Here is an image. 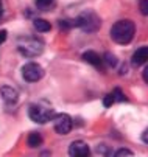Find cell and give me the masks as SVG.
Here are the masks:
<instances>
[{"label": "cell", "instance_id": "6da1fadb", "mask_svg": "<svg viewBox=\"0 0 148 157\" xmlns=\"http://www.w3.org/2000/svg\"><path fill=\"white\" fill-rule=\"evenodd\" d=\"M136 34V25L133 24V20L130 19H122L112 25L111 28V37L115 44L120 45H126L134 39Z\"/></svg>", "mask_w": 148, "mask_h": 157}, {"label": "cell", "instance_id": "7a4b0ae2", "mask_svg": "<svg viewBox=\"0 0 148 157\" xmlns=\"http://www.w3.org/2000/svg\"><path fill=\"white\" fill-rule=\"evenodd\" d=\"M55 109L49 104V103H36V104H31L30 109H28V117L39 123V124H44L47 121H52L55 118Z\"/></svg>", "mask_w": 148, "mask_h": 157}, {"label": "cell", "instance_id": "3957f363", "mask_svg": "<svg viewBox=\"0 0 148 157\" xmlns=\"http://www.w3.org/2000/svg\"><path fill=\"white\" fill-rule=\"evenodd\" d=\"M75 27L86 33H94L100 28V17L94 11H84L75 19Z\"/></svg>", "mask_w": 148, "mask_h": 157}, {"label": "cell", "instance_id": "277c9868", "mask_svg": "<svg viewBox=\"0 0 148 157\" xmlns=\"http://www.w3.org/2000/svg\"><path fill=\"white\" fill-rule=\"evenodd\" d=\"M44 50V44L36 37H25L19 40V52L27 58L39 56Z\"/></svg>", "mask_w": 148, "mask_h": 157}, {"label": "cell", "instance_id": "5b68a950", "mask_svg": "<svg viewBox=\"0 0 148 157\" xmlns=\"http://www.w3.org/2000/svg\"><path fill=\"white\" fill-rule=\"evenodd\" d=\"M22 76L27 82H36L44 76V69L36 62H28L22 67Z\"/></svg>", "mask_w": 148, "mask_h": 157}, {"label": "cell", "instance_id": "8992f818", "mask_svg": "<svg viewBox=\"0 0 148 157\" xmlns=\"http://www.w3.org/2000/svg\"><path fill=\"white\" fill-rule=\"evenodd\" d=\"M53 126H55V131L58 134L66 136V134L70 132V129L73 126V121H72L70 115H67V114H58L53 118Z\"/></svg>", "mask_w": 148, "mask_h": 157}, {"label": "cell", "instance_id": "52a82bcc", "mask_svg": "<svg viewBox=\"0 0 148 157\" xmlns=\"http://www.w3.org/2000/svg\"><path fill=\"white\" fill-rule=\"evenodd\" d=\"M69 154L72 157H88L91 154V149H89L88 143H84L81 140H75L69 146Z\"/></svg>", "mask_w": 148, "mask_h": 157}, {"label": "cell", "instance_id": "ba28073f", "mask_svg": "<svg viewBox=\"0 0 148 157\" xmlns=\"http://www.w3.org/2000/svg\"><path fill=\"white\" fill-rule=\"evenodd\" d=\"M131 62L134 67H140L143 64L148 62V47H140L134 52L133 58H131Z\"/></svg>", "mask_w": 148, "mask_h": 157}, {"label": "cell", "instance_id": "9c48e42d", "mask_svg": "<svg viewBox=\"0 0 148 157\" xmlns=\"http://www.w3.org/2000/svg\"><path fill=\"white\" fill-rule=\"evenodd\" d=\"M0 94H2V98H3L8 104H14V103L17 101V98H19L17 92L14 90L13 87H10V86H3L2 89H0Z\"/></svg>", "mask_w": 148, "mask_h": 157}, {"label": "cell", "instance_id": "30bf717a", "mask_svg": "<svg viewBox=\"0 0 148 157\" xmlns=\"http://www.w3.org/2000/svg\"><path fill=\"white\" fill-rule=\"evenodd\" d=\"M83 59L86 61L88 64H91V65L97 67V69H100L101 64H103V59H101L95 52H86V53H83Z\"/></svg>", "mask_w": 148, "mask_h": 157}, {"label": "cell", "instance_id": "8fae6325", "mask_svg": "<svg viewBox=\"0 0 148 157\" xmlns=\"http://www.w3.org/2000/svg\"><path fill=\"white\" fill-rule=\"evenodd\" d=\"M33 25H34V28H36L39 33H47V31H50V28H52L50 22H47L45 19H34Z\"/></svg>", "mask_w": 148, "mask_h": 157}, {"label": "cell", "instance_id": "7c38bea8", "mask_svg": "<svg viewBox=\"0 0 148 157\" xmlns=\"http://www.w3.org/2000/svg\"><path fill=\"white\" fill-rule=\"evenodd\" d=\"M41 143H42V137L37 132H31L28 136V146L30 148H37V146H41Z\"/></svg>", "mask_w": 148, "mask_h": 157}, {"label": "cell", "instance_id": "4fadbf2b", "mask_svg": "<svg viewBox=\"0 0 148 157\" xmlns=\"http://www.w3.org/2000/svg\"><path fill=\"white\" fill-rule=\"evenodd\" d=\"M111 95H112L114 103H115V101H117V103H119V101H128V98H126V97L123 95V92L120 90V89H114Z\"/></svg>", "mask_w": 148, "mask_h": 157}, {"label": "cell", "instance_id": "5bb4252c", "mask_svg": "<svg viewBox=\"0 0 148 157\" xmlns=\"http://www.w3.org/2000/svg\"><path fill=\"white\" fill-rule=\"evenodd\" d=\"M103 59H104V62H108V65H109V67H117V64H119L117 58H115L112 53H106Z\"/></svg>", "mask_w": 148, "mask_h": 157}, {"label": "cell", "instance_id": "9a60e30c", "mask_svg": "<svg viewBox=\"0 0 148 157\" xmlns=\"http://www.w3.org/2000/svg\"><path fill=\"white\" fill-rule=\"evenodd\" d=\"M53 2L55 0H36V5L41 10H47V8H50L53 5Z\"/></svg>", "mask_w": 148, "mask_h": 157}, {"label": "cell", "instance_id": "2e32d148", "mask_svg": "<svg viewBox=\"0 0 148 157\" xmlns=\"http://www.w3.org/2000/svg\"><path fill=\"white\" fill-rule=\"evenodd\" d=\"M139 10L143 16H148V0H140L139 2Z\"/></svg>", "mask_w": 148, "mask_h": 157}, {"label": "cell", "instance_id": "e0dca14e", "mask_svg": "<svg viewBox=\"0 0 148 157\" xmlns=\"http://www.w3.org/2000/svg\"><path fill=\"white\" fill-rule=\"evenodd\" d=\"M103 104H104V107H109V106H112V104H114V100H112V95H111V94H108L106 97H104Z\"/></svg>", "mask_w": 148, "mask_h": 157}, {"label": "cell", "instance_id": "ac0fdd59", "mask_svg": "<svg viewBox=\"0 0 148 157\" xmlns=\"http://www.w3.org/2000/svg\"><path fill=\"white\" fill-rule=\"evenodd\" d=\"M98 152H100V154H106V155H109V154H111L106 145H100V146H98Z\"/></svg>", "mask_w": 148, "mask_h": 157}, {"label": "cell", "instance_id": "d6986e66", "mask_svg": "<svg viewBox=\"0 0 148 157\" xmlns=\"http://www.w3.org/2000/svg\"><path fill=\"white\" fill-rule=\"evenodd\" d=\"M133 152L131 151H128V149H119L117 152H115V155H131Z\"/></svg>", "mask_w": 148, "mask_h": 157}, {"label": "cell", "instance_id": "ffe728a7", "mask_svg": "<svg viewBox=\"0 0 148 157\" xmlns=\"http://www.w3.org/2000/svg\"><path fill=\"white\" fill-rule=\"evenodd\" d=\"M6 40V31L5 30H2V31H0V45H2V44Z\"/></svg>", "mask_w": 148, "mask_h": 157}, {"label": "cell", "instance_id": "44dd1931", "mask_svg": "<svg viewBox=\"0 0 148 157\" xmlns=\"http://www.w3.org/2000/svg\"><path fill=\"white\" fill-rule=\"evenodd\" d=\"M142 76H143V81L148 84V65H146L145 69H143V73H142Z\"/></svg>", "mask_w": 148, "mask_h": 157}, {"label": "cell", "instance_id": "7402d4cb", "mask_svg": "<svg viewBox=\"0 0 148 157\" xmlns=\"http://www.w3.org/2000/svg\"><path fill=\"white\" fill-rule=\"evenodd\" d=\"M142 140H143L145 143H148V129L143 131V134H142Z\"/></svg>", "mask_w": 148, "mask_h": 157}, {"label": "cell", "instance_id": "603a6c76", "mask_svg": "<svg viewBox=\"0 0 148 157\" xmlns=\"http://www.w3.org/2000/svg\"><path fill=\"white\" fill-rule=\"evenodd\" d=\"M2 14H3V8H2V3H0V17H2Z\"/></svg>", "mask_w": 148, "mask_h": 157}]
</instances>
